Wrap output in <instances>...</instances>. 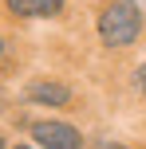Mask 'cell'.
<instances>
[{"instance_id": "6da1fadb", "label": "cell", "mask_w": 146, "mask_h": 149, "mask_svg": "<svg viewBox=\"0 0 146 149\" xmlns=\"http://www.w3.org/2000/svg\"><path fill=\"white\" fill-rule=\"evenodd\" d=\"M138 28H142V12H138L134 0H111V4L103 8V16H99V36H103V43H111V47L134 43V39H138Z\"/></svg>"}, {"instance_id": "7a4b0ae2", "label": "cell", "mask_w": 146, "mask_h": 149, "mask_svg": "<svg viewBox=\"0 0 146 149\" xmlns=\"http://www.w3.org/2000/svg\"><path fill=\"white\" fill-rule=\"evenodd\" d=\"M32 137H36L39 149H79V130L67 126V122H36L32 126Z\"/></svg>"}, {"instance_id": "3957f363", "label": "cell", "mask_w": 146, "mask_h": 149, "mask_svg": "<svg viewBox=\"0 0 146 149\" xmlns=\"http://www.w3.org/2000/svg\"><path fill=\"white\" fill-rule=\"evenodd\" d=\"M28 94L36 98V102H47V106H67L71 90L63 86V82H32V86H28Z\"/></svg>"}, {"instance_id": "277c9868", "label": "cell", "mask_w": 146, "mask_h": 149, "mask_svg": "<svg viewBox=\"0 0 146 149\" xmlns=\"http://www.w3.org/2000/svg\"><path fill=\"white\" fill-rule=\"evenodd\" d=\"M8 8L20 16H55L63 8V0H8Z\"/></svg>"}, {"instance_id": "5b68a950", "label": "cell", "mask_w": 146, "mask_h": 149, "mask_svg": "<svg viewBox=\"0 0 146 149\" xmlns=\"http://www.w3.org/2000/svg\"><path fill=\"white\" fill-rule=\"evenodd\" d=\"M138 90H142V94H146V63H142V67H138Z\"/></svg>"}, {"instance_id": "8992f818", "label": "cell", "mask_w": 146, "mask_h": 149, "mask_svg": "<svg viewBox=\"0 0 146 149\" xmlns=\"http://www.w3.org/2000/svg\"><path fill=\"white\" fill-rule=\"evenodd\" d=\"M103 149H126V145H103Z\"/></svg>"}, {"instance_id": "52a82bcc", "label": "cell", "mask_w": 146, "mask_h": 149, "mask_svg": "<svg viewBox=\"0 0 146 149\" xmlns=\"http://www.w3.org/2000/svg\"><path fill=\"white\" fill-rule=\"evenodd\" d=\"M0 149H4V137H0Z\"/></svg>"}, {"instance_id": "ba28073f", "label": "cell", "mask_w": 146, "mask_h": 149, "mask_svg": "<svg viewBox=\"0 0 146 149\" xmlns=\"http://www.w3.org/2000/svg\"><path fill=\"white\" fill-rule=\"evenodd\" d=\"M16 149H28V145H16Z\"/></svg>"}, {"instance_id": "9c48e42d", "label": "cell", "mask_w": 146, "mask_h": 149, "mask_svg": "<svg viewBox=\"0 0 146 149\" xmlns=\"http://www.w3.org/2000/svg\"><path fill=\"white\" fill-rule=\"evenodd\" d=\"M142 4H146V0H142Z\"/></svg>"}]
</instances>
